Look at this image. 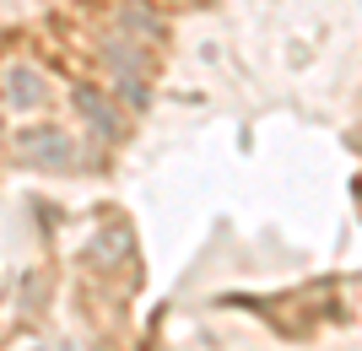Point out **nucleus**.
Wrapping results in <instances>:
<instances>
[{"mask_svg": "<svg viewBox=\"0 0 362 351\" xmlns=\"http://www.w3.org/2000/svg\"><path fill=\"white\" fill-rule=\"evenodd\" d=\"M6 81H11V103H22V108H33L38 103V97H44V87H38V71H28V65H11V71H6Z\"/></svg>", "mask_w": 362, "mask_h": 351, "instance_id": "obj_1", "label": "nucleus"}]
</instances>
